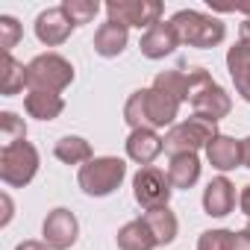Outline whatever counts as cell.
I'll return each instance as SVG.
<instances>
[{
    "mask_svg": "<svg viewBox=\"0 0 250 250\" xmlns=\"http://www.w3.org/2000/svg\"><path fill=\"white\" fill-rule=\"evenodd\" d=\"M180 100L159 91V88H136L127 103H124V121L130 130H162L174 127V121L180 115Z\"/></svg>",
    "mask_w": 250,
    "mask_h": 250,
    "instance_id": "6da1fadb",
    "label": "cell"
},
{
    "mask_svg": "<svg viewBox=\"0 0 250 250\" xmlns=\"http://www.w3.org/2000/svg\"><path fill=\"white\" fill-rule=\"evenodd\" d=\"M171 24L180 36V44L197 47V50H209L218 47L227 39V27L224 21H218L215 15L197 12V9H180L171 15Z\"/></svg>",
    "mask_w": 250,
    "mask_h": 250,
    "instance_id": "7a4b0ae2",
    "label": "cell"
},
{
    "mask_svg": "<svg viewBox=\"0 0 250 250\" xmlns=\"http://www.w3.org/2000/svg\"><path fill=\"white\" fill-rule=\"evenodd\" d=\"M124 177H127V162L118 156H94L77 171V183L88 197H109L115 188H121Z\"/></svg>",
    "mask_w": 250,
    "mask_h": 250,
    "instance_id": "3957f363",
    "label": "cell"
},
{
    "mask_svg": "<svg viewBox=\"0 0 250 250\" xmlns=\"http://www.w3.org/2000/svg\"><path fill=\"white\" fill-rule=\"evenodd\" d=\"M74 83V65L59 53H39L27 65V91L62 94Z\"/></svg>",
    "mask_w": 250,
    "mask_h": 250,
    "instance_id": "277c9868",
    "label": "cell"
},
{
    "mask_svg": "<svg viewBox=\"0 0 250 250\" xmlns=\"http://www.w3.org/2000/svg\"><path fill=\"white\" fill-rule=\"evenodd\" d=\"M39 150L24 139L15 145H3L0 150V180L9 188H24L33 183V177L39 174Z\"/></svg>",
    "mask_w": 250,
    "mask_h": 250,
    "instance_id": "5b68a950",
    "label": "cell"
},
{
    "mask_svg": "<svg viewBox=\"0 0 250 250\" xmlns=\"http://www.w3.org/2000/svg\"><path fill=\"white\" fill-rule=\"evenodd\" d=\"M218 136V124L215 121H206L200 115H191L165 133V153L174 156V153H197V150H206V145Z\"/></svg>",
    "mask_w": 250,
    "mask_h": 250,
    "instance_id": "8992f818",
    "label": "cell"
},
{
    "mask_svg": "<svg viewBox=\"0 0 250 250\" xmlns=\"http://www.w3.org/2000/svg\"><path fill=\"white\" fill-rule=\"evenodd\" d=\"M109 21L115 24H124V27H139V30H150L153 24L162 21V3L159 0H109V3L103 6Z\"/></svg>",
    "mask_w": 250,
    "mask_h": 250,
    "instance_id": "52a82bcc",
    "label": "cell"
},
{
    "mask_svg": "<svg viewBox=\"0 0 250 250\" xmlns=\"http://www.w3.org/2000/svg\"><path fill=\"white\" fill-rule=\"evenodd\" d=\"M171 194H174V186L168 180V174L156 165H147V168H139V174L133 177V197L136 203L147 212V209H162L171 203Z\"/></svg>",
    "mask_w": 250,
    "mask_h": 250,
    "instance_id": "ba28073f",
    "label": "cell"
},
{
    "mask_svg": "<svg viewBox=\"0 0 250 250\" xmlns=\"http://www.w3.org/2000/svg\"><path fill=\"white\" fill-rule=\"evenodd\" d=\"M80 238V221L71 209L56 206L47 212L44 224H42V241L50 250H71Z\"/></svg>",
    "mask_w": 250,
    "mask_h": 250,
    "instance_id": "9c48e42d",
    "label": "cell"
},
{
    "mask_svg": "<svg viewBox=\"0 0 250 250\" xmlns=\"http://www.w3.org/2000/svg\"><path fill=\"white\" fill-rule=\"evenodd\" d=\"M33 30H36V39H39L44 47H59V44H65V42L71 39L74 24H71V18L65 15L62 6H50V9L39 12Z\"/></svg>",
    "mask_w": 250,
    "mask_h": 250,
    "instance_id": "30bf717a",
    "label": "cell"
},
{
    "mask_svg": "<svg viewBox=\"0 0 250 250\" xmlns=\"http://www.w3.org/2000/svg\"><path fill=\"white\" fill-rule=\"evenodd\" d=\"M191 109H194V115H200V118L218 124V121H224V118L232 112V97H229L227 88H221L218 83H209V85H203L200 91H194Z\"/></svg>",
    "mask_w": 250,
    "mask_h": 250,
    "instance_id": "8fae6325",
    "label": "cell"
},
{
    "mask_svg": "<svg viewBox=\"0 0 250 250\" xmlns=\"http://www.w3.org/2000/svg\"><path fill=\"white\" fill-rule=\"evenodd\" d=\"M139 47H142V56H147V59H165L180 47V36L171 21H159L142 36Z\"/></svg>",
    "mask_w": 250,
    "mask_h": 250,
    "instance_id": "7c38bea8",
    "label": "cell"
},
{
    "mask_svg": "<svg viewBox=\"0 0 250 250\" xmlns=\"http://www.w3.org/2000/svg\"><path fill=\"white\" fill-rule=\"evenodd\" d=\"M124 145H127V156H130L136 165H142V168L153 165L156 156L165 153V139H162L156 130H133Z\"/></svg>",
    "mask_w": 250,
    "mask_h": 250,
    "instance_id": "4fadbf2b",
    "label": "cell"
},
{
    "mask_svg": "<svg viewBox=\"0 0 250 250\" xmlns=\"http://www.w3.org/2000/svg\"><path fill=\"white\" fill-rule=\"evenodd\" d=\"M235 209V186L221 174L203 188V212L212 218H227Z\"/></svg>",
    "mask_w": 250,
    "mask_h": 250,
    "instance_id": "5bb4252c",
    "label": "cell"
},
{
    "mask_svg": "<svg viewBox=\"0 0 250 250\" xmlns=\"http://www.w3.org/2000/svg\"><path fill=\"white\" fill-rule=\"evenodd\" d=\"M227 71H229V80H232L238 97L250 103V44L235 42L227 50Z\"/></svg>",
    "mask_w": 250,
    "mask_h": 250,
    "instance_id": "9a60e30c",
    "label": "cell"
},
{
    "mask_svg": "<svg viewBox=\"0 0 250 250\" xmlns=\"http://www.w3.org/2000/svg\"><path fill=\"white\" fill-rule=\"evenodd\" d=\"M127 44H130V30L124 27V24L109 21V18H106V24H100L97 33H94V53L103 56V59L121 56L124 50H127Z\"/></svg>",
    "mask_w": 250,
    "mask_h": 250,
    "instance_id": "2e32d148",
    "label": "cell"
},
{
    "mask_svg": "<svg viewBox=\"0 0 250 250\" xmlns=\"http://www.w3.org/2000/svg\"><path fill=\"white\" fill-rule=\"evenodd\" d=\"M206 159H209L212 168H218L221 174H227V171H232V168L241 165V142H235L232 136L218 133L206 145Z\"/></svg>",
    "mask_w": 250,
    "mask_h": 250,
    "instance_id": "e0dca14e",
    "label": "cell"
},
{
    "mask_svg": "<svg viewBox=\"0 0 250 250\" xmlns=\"http://www.w3.org/2000/svg\"><path fill=\"white\" fill-rule=\"evenodd\" d=\"M24 109L36 121H56L65 112V100H62V94H53V91H27Z\"/></svg>",
    "mask_w": 250,
    "mask_h": 250,
    "instance_id": "ac0fdd59",
    "label": "cell"
},
{
    "mask_svg": "<svg viewBox=\"0 0 250 250\" xmlns=\"http://www.w3.org/2000/svg\"><path fill=\"white\" fill-rule=\"evenodd\" d=\"M168 180L174 188H191L200 180V159L197 153H174L168 159Z\"/></svg>",
    "mask_w": 250,
    "mask_h": 250,
    "instance_id": "d6986e66",
    "label": "cell"
},
{
    "mask_svg": "<svg viewBox=\"0 0 250 250\" xmlns=\"http://www.w3.org/2000/svg\"><path fill=\"white\" fill-rule=\"evenodd\" d=\"M115 238H118V247H121V250H153V247H159L145 218L127 221V224L118 229Z\"/></svg>",
    "mask_w": 250,
    "mask_h": 250,
    "instance_id": "ffe728a7",
    "label": "cell"
},
{
    "mask_svg": "<svg viewBox=\"0 0 250 250\" xmlns=\"http://www.w3.org/2000/svg\"><path fill=\"white\" fill-rule=\"evenodd\" d=\"M142 218L147 221V227H150V232H153V238H156L159 247L174 244V238H177V232H180V221H177V215H174L168 206H162V209H147Z\"/></svg>",
    "mask_w": 250,
    "mask_h": 250,
    "instance_id": "44dd1931",
    "label": "cell"
},
{
    "mask_svg": "<svg viewBox=\"0 0 250 250\" xmlns=\"http://www.w3.org/2000/svg\"><path fill=\"white\" fill-rule=\"evenodd\" d=\"M53 156L59 159V162H65V165H85V162H91L94 159V150H91V145L83 139V136H62L56 145H53Z\"/></svg>",
    "mask_w": 250,
    "mask_h": 250,
    "instance_id": "7402d4cb",
    "label": "cell"
},
{
    "mask_svg": "<svg viewBox=\"0 0 250 250\" xmlns=\"http://www.w3.org/2000/svg\"><path fill=\"white\" fill-rule=\"evenodd\" d=\"M153 88L177 97L180 103H188V77H186V68H171V71H159L153 77Z\"/></svg>",
    "mask_w": 250,
    "mask_h": 250,
    "instance_id": "603a6c76",
    "label": "cell"
},
{
    "mask_svg": "<svg viewBox=\"0 0 250 250\" xmlns=\"http://www.w3.org/2000/svg\"><path fill=\"white\" fill-rule=\"evenodd\" d=\"M24 85H27V65L18 62L12 53H3V83H0L3 97H12V94L24 91Z\"/></svg>",
    "mask_w": 250,
    "mask_h": 250,
    "instance_id": "cb8c5ba5",
    "label": "cell"
},
{
    "mask_svg": "<svg viewBox=\"0 0 250 250\" xmlns=\"http://www.w3.org/2000/svg\"><path fill=\"white\" fill-rule=\"evenodd\" d=\"M62 9L71 18V24L80 27V24H91L94 21V15L100 12V3H97V0H65Z\"/></svg>",
    "mask_w": 250,
    "mask_h": 250,
    "instance_id": "d4e9b609",
    "label": "cell"
},
{
    "mask_svg": "<svg viewBox=\"0 0 250 250\" xmlns=\"http://www.w3.org/2000/svg\"><path fill=\"white\" fill-rule=\"evenodd\" d=\"M0 139L3 145H15L27 139V124L15 112H0Z\"/></svg>",
    "mask_w": 250,
    "mask_h": 250,
    "instance_id": "484cf974",
    "label": "cell"
},
{
    "mask_svg": "<svg viewBox=\"0 0 250 250\" xmlns=\"http://www.w3.org/2000/svg\"><path fill=\"white\" fill-rule=\"evenodd\" d=\"M21 33H24L21 24L12 15H0V44H3V53H12V47L18 44Z\"/></svg>",
    "mask_w": 250,
    "mask_h": 250,
    "instance_id": "4316f807",
    "label": "cell"
},
{
    "mask_svg": "<svg viewBox=\"0 0 250 250\" xmlns=\"http://www.w3.org/2000/svg\"><path fill=\"white\" fill-rule=\"evenodd\" d=\"M232 238V229H206L197 238V250H227Z\"/></svg>",
    "mask_w": 250,
    "mask_h": 250,
    "instance_id": "83f0119b",
    "label": "cell"
},
{
    "mask_svg": "<svg viewBox=\"0 0 250 250\" xmlns=\"http://www.w3.org/2000/svg\"><path fill=\"white\" fill-rule=\"evenodd\" d=\"M227 250H250V232L247 229H232V238H229Z\"/></svg>",
    "mask_w": 250,
    "mask_h": 250,
    "instance_id": "f1b7e54d",
    "label": "cell"
},
{
    "mask_svg": "<svg viewBox=\"0 0 250 250\" xmlns=\"http://www.w3.org/2000/svg\"><path fill=\"white\" fill-rule=\"evenodd\" d=\"M0 203H3V218H0V227H9V221H12V215H15V206H12L9 191L0 194Z\"/></svg>",
    "mask_w": 250,
    "mask_h": 250,
    "instance_id": "f546056e",
    "label": "cell"
},
{
    "mask_svg": "<svg viewBox=\"0 0 250 250\" xmlns=\"http://www.w3.org/2000/svg\"><path fill=\"white\" fill-rule=\"evenodd\" d=\"M238 209H241V215H247V221H250V183L241 188V194H238Z\"/></svg>",
    "mask_w": 250,
    "mask_h": 250,
    "instance_id": "4dcf8cb0",
    "label": "cell"
},
{
    "mask_svg": "<svg viewBox=\"0 0 250 250\" xmlns=\"http://www.w3.org/2000/svg\"><path fill=\"white\" fill-rule=\"evenodd\" d=\"M15 250H50L44 241H36V238H27V241H21Z\"/></svg>",
    "mask_w": 250,
    "mask_h": 250,
    "instance_id": "1f68e13d",
    "label": "cell"
},
{
    "mask_svg": "<svg viewBox=\"0 0 250 250\" xmlns=\"http://www.w3.org/2000/svg\"><path fill=\"white\" fill-rule=\"evenodd\" d=\"M221 12H241V15H247V21H250V3H232V6H218Z\"/></svg>",
    "mask_w": 250,
    "mask_h": 250,
    "instance_id": "d6a6232c",
    "label": "cell"
},
{
    "mask_svg": "<svg viewBox=\"0 0 250 250\" xmlns=\"http://www.w3.org/2000/svg\"><path fill=\"white\" fill-rule=\"evenodd\" d=\"M241 165H244V168H250V136H247V139H241Z\"/></svg>",
    "mask_w": 250,
    "mask_h": 250,
    "instance_id": "836d02e7",
    "label": "cell"
},
{
    "mask_svg": "<svg viewBox=\"0 0 250 250\" xmlns=\"http://www.w3.org/2000/svg\"><path fill=\"white\" fill-rule=\"evenodd\" d=\"M238 42H244V44H250V21H244V24L238 27Z\"/></svg>",
    "mask_w": 250,
    "mask_h": 250,
    "instance_id": "e575fe53",
    "label": "cell"
},
{
    "mask_svg": "<svg viewBox=\"0 0 250 250\" xmlns=\"http://www.w3.org/2000/svg\"><path fill=\"white\" fill-rule=\"evenodd\" d=\"M244 229H247V232H250V221H247V227H244Z\"/></svg>",
    "mask_w": 250,
    "mask_h": 250,
    "instance_id": "d590c367",
    "label": "cell"
}]
</instances>
